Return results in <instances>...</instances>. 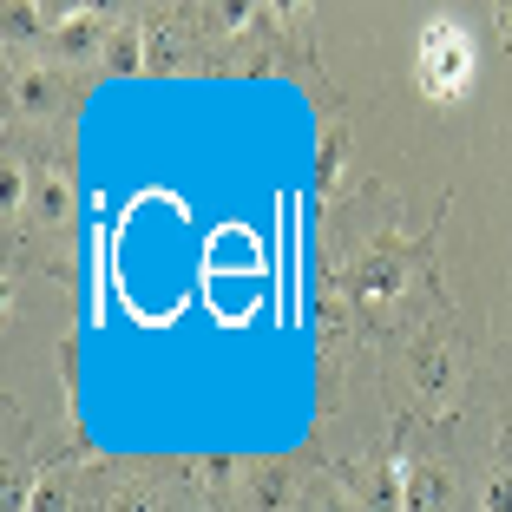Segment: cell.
<instances>
[{
	"mask_svg": "<svg viewBox=\"0 0 512 512\" xmlns=\"http://www.w3.org/2000/svg\"><path fill=\"white\" fill-rule=\"evenodd\" d=\"M20 197H27V178H20V165L7 158V165H0V217H20Z\"/></svg>",
	"mask_w": 512,
	"mask_h": 512,
	"instance_id": "30bf717a",
	"label": "cell"
},
{
	"mask_svg": "<svg viewBox=\"0 0 512 512\" xmlns=\"http://www.w3.org/2000/svg\"><path fill=\"white\" fill-rule=\"evenodd\" d=\"M480 512H512V473H506V467L486 473V486H480Z\"/></svg>",
	"mask_w": 512,
	"mask_h": 512,
	"instance_id": "8fae6325",
	"label": "cell"
},
{
	"mask_svg": "<svg viewBox=\"0 0 512 512\" xmlns=\"http://www.w3.org/2000/svg\"><path fill=\"white\" fill-rule=\"evenodd\" d=\"M414 79H421L427 99H460L473 86V40L460 20H427L421 40H414Z\"/></svg>",
	"mask_w": 512,
	"mask_h": 512,
	"instance_id": "6da1fadb",
	"label": "cell"
},
{
	"mask_svg": "<svg viewBox=\"0 0 512 512\" xmlns=\"http://www.w3.org/2000/svg\"><path fill=\"white\" fill-rule=\"evenodd\" d=\"M106 40H112V33H99L92 14H73V27H60V53H66V60H92V53L106 60Z\"/></svg>",
	"mask_w": 512,
	"mask_h": 512,
	"instance_id": "9c48e42d",
	"label": "cell"
},
{
	"mask_svg": "<svg viewBox=\"0 0 512 512\" xmlns=\"http://www.w3.org/2000/svg\"><path fill=\"white\" fill-rule=\"evenodd\" d=\"M316 512H355V506H348V499H342V493H329V499H322V506H316Z\"/></svg>",
	"mask_w": 512,
	"mask_h": 512,
	"instance_id": "4fadbf2b",
	"label": "cell"
},
{
	"mask_svg": "<svg viewBox=\"0 0 512 512\" xmlns=\"http://www.w3.org/2000/svg\"><path fill=\"white\" fill-rule=\"evenodd\" d=\"M401 283H407V250L401 243H375V250H362L355 263H348V296L368 302V309L388 302Z\"/></svg>",
	"mask_w": 512,
	"mask_h": 512,
	"instance_id": "7a4b0ae2",
	"label": "cell"
},
{
	"mask_svg": "<svg viewBox=\"0 0 512 512\" xmlns=\"http://www.w3.org/2000/svg\"><path fill=\"white\" fill-rule=\"evenodd\" d=\"M243 480H250V512H289L296 506V486H289V473L276 460H256Z\"/></svg>",
	"mask_w": 512,
	"mask_h": 512,
	"instance_id": "52a82bcc",
	"label": "cell"
},
{
	"mask_svg": "<svg viewBox=\"0 0 512 512\" xmlns=\"http://www.w3.org/2000/svg\"><path fill=\"white\" fill-rule=\"evenodd\" d=\"M119 512H151V506H145V493H125V499H119Z\"/></svg>",
	"mask_w": 512,
	"mask_h": 512,
	"instance_id": "7c38bea8",
	"label": "cell"
},
{
	"mask_svg": "<svg viewBox=\"0 0 512 512\" xmlns=\"http://www.w3.org/2000/svg\"><path fill=\"white\" fill-rule=\"evenodd\" d=\"M106 73H145V27H138V20H125L119 33H112L106 40Z\"/></svg>",
	"mask_w": 512,
	"mask_h": 512,
	"instance_id": "ba28073f",
	"label": "cell"
},
{
	"mask_svg": "<svg viewBox=\"0 0 512 512\" xmlns=\"http://www.w3.org/2000/svg\"><path fill=\"white\" fill-rule=\"evenodd\" d=\"M453 480L440 467H401V512H447Z\"/></svg>",
	"mask_w": 512,
	"mask_h": 512,
	"instance_id": "8992f818",
	"label": "cell"
},
{
	"mask_svg": "<svg viewBox=\"0 0 512 512\" xmlns=\"http://www.w3.org/2000/svg\"><path fill=\"white\" fill-rule=\"evenodd\" d=\"M66 106V79L53 66H20L14 73V112L20 119H53Z\"/></svg>",
	"mask_w": 512,
	"mask_h": 512,
	"instance_id": "3957f363",
	"label": "cell"
},
{
	"mask_svg": "<svg viewBox=\"0 0 512 512\" xmlns=\"http://www.w3.org/2000/svg\"><path fill=\"white\" fill-rule=\"evenodd\" d=\"M506 40H512V7H506Z\"/></svg>",
	"mask_w": 512,
	"mask_h": 512,
	"instance_id": "5bb4252c",
	"label": "cell"
},
{
	"mask_svg": "<svg viewBox=\"0 0 512 512\" xmlns=\"http://www.w3.org/2000/svg\"><path fill=\"white\" fill-rule=\"evenodd\" d=\"M407 381L421 394H447L453 388V348L440 335H421V342L407 348Z\"/></svg>",
	"mask_w": 512,
	"mask_h": 512,
	"instance_id": "277c9868",
	"label": "cell"
},
{
	"mask_svg": "<svg viewBox=\"0 0 512 512\" xmlns=\"http://www.w3.org/2000/svg\"><path fill=\"white\" fill-rule=\"evenodd\" d=\"M73 204H79V184H73V171H60V165H40V178H33V211H40V224H73Z\"/></svg>",
	"mask_w": 512,
	"mask_h": 512,
	"instance_id": "5b68a950",
	"label": "cell"
}]
</instances>
